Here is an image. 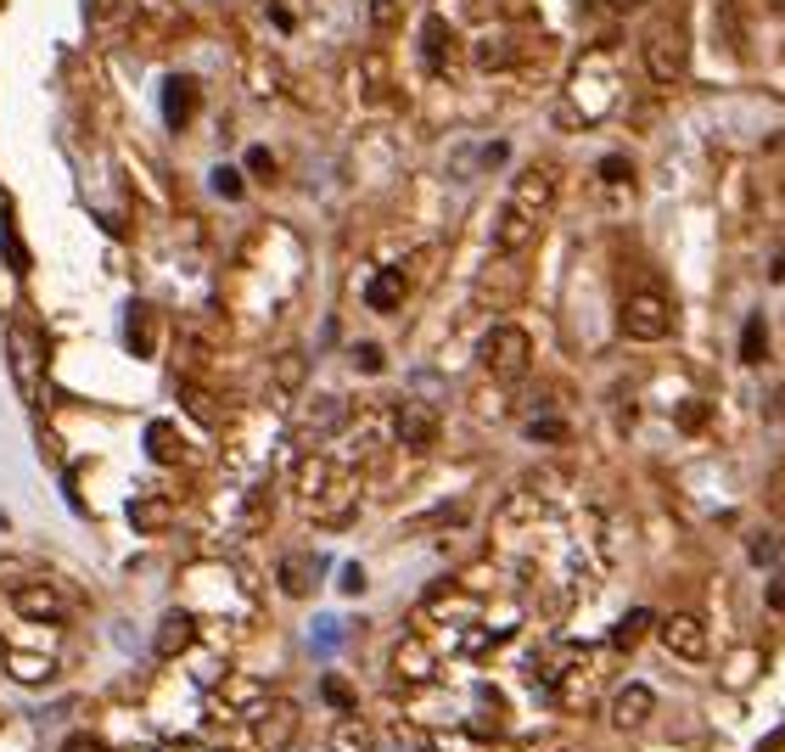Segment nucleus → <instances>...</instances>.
<instances>
[{"label":"nucleus","mask_w":785,"mask_h":752,"mask_svg":"<svg viewBox=\"0 0 785 752\" xmlns=\"http://www.w3.org/2000/svg\"><path fill=\"white\" fill-rule=\"evenodd\" d=\"M129 517H136V528L157 534V528H169V522H175V506L169 500H136V506H129Z\"/></svg>","instance_id":"nucleus-19"},{"label":"nucleus","mask_w":785,"mask_h":752,"mask_svg":"<svg viewBox=\"0 0 785 752\" xmlns=\"http://www.w3.org/2000/svg\"><path fill=\"white\" fill-rule=\"evenodd\" d=\"M741 359H746V366H758V359H763V315L746 320V332H741Z\"/></svg>","instance_id":"nucleus-23"},{"label":"nucleus","mask_w":785,"mask_h":752,"mask_svg":"<svg viewBox=\"0 0 785 752\" xmlns=\"http://www.w3.org/2000/svg\"><path fill=\"white\" fill-rule=\"evenodd\" d=\"M253 730H258V747H265V752H286L292 736H298V708L275 702V708H265V713L253 718Z\"/></svg>","instance_id":"nucleus-8"},{"label":"nucleus","mask_w":785,"mask_h":752,"mask_svg":"<svg viewBox=\"0 0 785 752\" xmlns=\"http://www.w3.org/2000/svg\"><path fill=\"white\" fill-rule=\"evenodd\" d=\"M7 354H12L17 387L35 399V394H40V371H46V343H40V332H35V326H12V332H7Z\"/></svg>","instance_id":"nucleus-6"},{"label":"nucleus","mask_w":785,"mask_h":752,"mask_svg":"<svg viewBox=\"0 0 785 752\" xmlns=\"http://www.w3.org/2000/svg\"><path fill=\"white\" fill-rule=\"evenodd\" d=\"M780 747H785V725H780L774 736H763V752H780Z\"/></svg>","instance_id":"nucleus-35"},{"label":"nucleus","mask_w":785,"mask_h":752,"mask_svg":"<svg viewBox=\"0 0 785 752\" xmlns=\"http://www.w3.org/2000/svg\"><path fill=\"white\" fill-rule=\"evenodd\" d=\"M528 438H539V444H544V438H550V444H562V438H567V421H555V416H533V421H528Z\"/></svg>","instance_id":"nucleus-26"},{"label":"nucleus","mask_w":785,"mask_h":752,"mask_svg":"<svg viewBox=\"0 0 785 752\" xmlns=\"http://www.w3.org/2000/svg\"><path fill=\"white\" fill-rule=\"evenodd\" d=\"M353 366L359 371H382V348H353Z\"/></svg>","instance_id":"nucleus-30"},{"label":"nucleus","mask_w":785,"mask_h":752,"mask_svg":"<svg viewBox=\"0 0 785 752\" xmlns=\"http://www.w3.org/2000/svg\"><path fill=\"white\" fill-rule=\"evenodd\" d=\"M7 668H12L23 685H35V679H46V674H51V663H46V658H35V651H12Z\"/></svg>","instance_id":"nucleus-22"},{"label":"nucleus","mask_w":785,"mask_h":752,"mask_svg":"<svg viewBox=\"0 0 785 752\" xmlns=\"http://www.w3.org/2000/svg\"><path fill=\"white\" fill-rule=\"evenodd\" d=\"M550 197H555V180L550 169H522L516 186H511V197L494 219V253H528L544 231V214H550Z\"/></svg>","instance_id":"nucleus-2"},{"label":"nucleus","mask_w":785,"mask_h":752,"mask_svg":"<svg viewBox=\"0 0 785 752\" xmlns=\"http://www.w3.org/2000/svg\"><path fill=\"white\" fill-rule=\"evenodd\" d=\"M163 113H169V124L191 118L196 113V85L191 79H169V90H163Z\"/></svg>","instance_id":"nucleus-18"},{"label":"nucleus","mask_w":785,"mask_h":752,"mask_svg":"<svg viewBox=\"0 0 785 752\" xmlns=\"http://www.w3.org/2000/svg\"><path fill=\"white\" fill-rule=\"evenodd\" d=\"M662 646H668V658L679 663H707V629H702V617L691 612H668L662 624H657Z\"/></svg>","instance_id":"nucleus-7"},{"label":"nucleus","mask_w":785,"mask_h":752,"mask_svg":"<svg viewBox=\"0 0 785 752\" xmlns=\"http://www.w3.org/2000/svg\"><path fill=\"white\" fill-rule=\"evenodd\" d=\"M780 556H785V539H780V534H758V539H751V562H758V568H774Z\"/></svg>","instance_id":"nucleus-24"},{"label":"nucleus","mask_w":785,"mask_h":752,"mask_svg":"<svg viewBox=\"0 0 785 752\" xmlns=\"http://www.w3.org/2000/svg\"><path fill=\"white\" fill-rule=\"evenodd\" d=\"M146 455H152L157 467H175V461H185V449H180V438H175L169 421H152V428H146Z\"/></svg>","instance_id":"nucleus-16"},{"label":"nucleus","mask_w":785,"mask_h":752,"mask_svg":"<svg viewBox=\"0 0 785 752\" xmlns=\"http://www.w3.org/2000/svg\"><path fill=\"white\" fill-rule=\"evenodd\" d=\"M191 635H196V624H191V612H169L157 624V640H152V651L157 658H180V651L191 646Z\"/></svg>","instance_id":"nucleus-14"},{"label":"nucleus","mask_w":785,"mask_h":752,"mask_svg":"<svg viewBox=\"0 0 785 752\" xmlns=\"http://www.w3.org/2000/svg\"><path fill=\"white\" fill-rule=\"evenodd\" d=\"M651 713H657V691H651V685H623V691L612 697V725L617 730H640Z\"/></svg>","instance_id":"nucleus-9"},{"label":"nucleus","mask_w":785,"mask_h":752,"mask_svg":"<svg viewBox=\"0 0 785 752\" xmlns=\"http://www.w3.org/2000/svg\"><path fill=\"white\" fill-rule=\"evenodd\" d=\"M640 56H645V74L657 79V85H679L684 79V62H691V51H684V35L673 23H657L645 35V46H640Z\"/></svg>","instance_id":"nucleus-5"},{"label":"nucleus","mask_w":785,"mask_h":752,"mask_svg":"<svg viewBox=\"0 0 785 752\" xmlns=\"http://www.w3.org/2000/svg\"><path fill=\"white\" fill-rule=\"evenodd\" d=\"M62 752H107V747L95 736H68V747H62Z\"/></svg>","instance_id":"nucleus-32"},{"label":"nucleus","mask_w":785,"mask_h":752,"mask_svg":"<svg viewBox=\"0 0 785 752\" xmlns=\"http://www.w3.org/2000/svg\"><path fill=\"white\" fill-rule=\"evenodd\" d=\"M651 624H657V617H651L645 607H634V612L623 617V624L612 629V651H634V646H640V640L651 635Z\"/></svg>","instance_id":"nucleus-17"},{"label":"nucleus","mask_w":785,"mask_h":752,"mask_svg":"<svg viewBox=\"0 0 785 752\" xmlns=\"http://www.w3.org/2000/svg\"><path fill=\"white\" fill-rule=\"evenodd\" d=\"M617 102H623V79H617V56L612 46H595L589 56H578V68L567 79V102H562V118L567 129H589V124H601Z\"/></svg>","instance_id":"nucleus-1"},{"label":"nucleus","mask_w":785,"mask_h":752,"mask_svg":"<svg viewBox=\"0 0 785 752\" xmlns=\"http://www.w3.org/2000/svg\"><path fill=\"white\" fill-rule=\"evenodd\" d=\"M392 674H399V679H415V685H427V679L438 674V663H433V651L421 646V640H404L399 651H392Z\"/></svg>","instance_id":"nucleus-13"},{"label":"nucleus","mask_w":785,"mask_h":752,"mask_svg":"<svg viewBox=\"0 0 785 752\" xmlns=\"http://www.w3.org/2000/svg\"><path fill=\"white\" fill-rule=\"evenodd\" d=\"M392 433H399L404 449H427V444L438 438V416H433L427 405H415V399H410L399 416H392Z\"/></svg>","instance_id":"nucleus-10"},{"label":"nucleus","mask_w":785,"mask_h":752,"mask_svg":"<svg viewBox=\"0 0 785 752\" xmlns=\"http://www.w3.org/2000/svg\"><path fill=\"white\" fill-rule=\"evenodd\" d=\"M769 607H774V612H785V578H774V584H769Z\"/></svg>","instance_id":"nucleus-34"},{"label":"nucleus","mask_w":785,"mask_h":752,"mask_svg":"<svg viewBox=\"0 0 785 752\" xmlns=\"http://www.w3.org/2000/svg\"><path fill=\"white\" fill-rule=\"evenodd\" d=\"M404 286H410V281H404V270H399V265H387V270H376V276L365 281V304H371V309H382V315H392V309L404 304Z\"/></svg>","instance_id":"nucleus-12"},{"label":"nucleus","mask_w":785,"mask_h":752,"mask_svg":"<svg viewBox=\"0 0 785 752\" xmlns=\"http://www.w3.org/2000/svg\"><path fill=\"white\" fill-rule=\"evenodd\" d=\"M673 332V304L662 298L657 286H640L623 298V337L634 343H662Z\"/></svg>","instance_id":"nucleus-4"},{"label":"nucleus","mask_w":785,"mask_h":752,"mask_svg":"<svg viewBox=\"0 0 785 752\" xmlns=\"http://www.w3.org/2000/svg\"><path fill=\"white\" fill-rule=\"evenodd\" d=\"M332 752H371V730L359 725V718H343V725L332 730V741H325Z\"/></svg>","instance_id":"nucleus-20"},{"label":"nucleus","mask_w":785,"mask_h":752,"mask_svg":"<svg viewBox=\"0 0 785 752\" xmlns=\"http://www.w3.org/2000/svg\"><path fill=\"white\" fill-rule=\"evenodd\" d=\"M511 56V46L500 40V35H488L482 46H477V68H494V62H505Z\"/></svg>","instance_id":"nucleus-27"},{"label":"nucleus","mask_w":785,"mask_h":752,"mask_svg":"<svg viewBox=\"0 0 785 752\" xmlns=\"http://www.w3.org/2000/svg\"><path fill=\"white\" fill-rule=\"evenodd\" d=\"M12 607L28 617V624H62V596L51 590V584H23V590L12 596Z\"/></svg>","instance_id":"nucleus-11"},{"label":"nucleus","mask_w":785,"mask_h":752,"mask_svg":"<svg viewBox=\"0 0 785 752\" xmlns=\"http://www.w3.org/2000/svg\"><path fill=\"white\" fill-rule=\"evenodd\" d=\"M601 180L623 186V180H629V163H623V157H606V163H601Z\"/></svg>","instance_id":"nucleus-29"},{"label":"nucleus","mask_w":785,"mask_h":752,"mask_svg":"<svg viewBox=\"0 0 785 752\" xmlns=\"http://www.w3.org/2000/svg\"><path fill=\"white\" fill-rule=\"evenodd\" d=\"M214 191L219 197H242V175L236 169H214Z\"/></svg>","instance_id":"nucleus-28"},{"label":"nucleus","mask_w":785,"mask_h":752,"mask_svg":"<svg viewBox=\"0 0 785 752\" xmlns=\"http://www.w3.org/2000/svg\"><path fill=\"white\" fill-rule=\"evenodd\" d=\"M528 366H533V343H528V332H522V326H511V320H500L494 332L482 337V371L494 377L500 387H511V382L528 377Z\"/></svg>","instance_id":"nucleus-3"},{"label":"nucleus","mask_w":785,"mask_h":752,"mask_svg":"<svg viewBox=\"0 0 785 752\" xmlns=\"http://www.w3.org/2000/svg\"><path fill=\"white\" fill-rule=\"evenodd\" d=\"M612 7H617V12H629V7H645V0H612Z\"/></svg>","instance_id":"nucleus-36"},{"label":"nucleus","mask_w":785,"mask_h":752,"mask_svg":"<svg viewBox=\"0 0 785 752\" xmlns=\"http://www.w3.org/2000/svg\"><path fill=\"white\" fill-rule=\"evenodd\" d=\"M309 562H304V556H286V562H281V590L286 596H309Z\"/></svg>","instance_id":"nucleus-21"},{"label":"nucleus","mask_w":785,"mask_h":752,"mask_svg":"<svg viewBox=\"0 0 785 752\" xmlns=\"http://www.w3.org/2000/svg\"><path fill=\"white\" fill-rule=\"evenodd\" d=\"M298 377H304V359H298V354L281 359V382H286V387H298Z\"/></svg>","instance_id":"nucleus-31"},{"label":"nucleus","mask_w":785,"mask_h":752,"mask_svg":"<svg viewBox=\"0 0 785 752\" xmlns=\"http://www.w3.org/2000/svg\"><path fill=\"white\" fill-rule=\"evenodd\" d=\"M371 17H376V23H392V17H399V7H392V0H376Z\"/></svg>","instance_id":"nucleus-33"},{"label":"nucleus","mask_w":785,"mask_h":752,"mask_svg":"<svg viewBox=\"0 0 785 752\" xmlns=\"http://www.w3.org/2000/svg\"><path fill=\"white\" fill-rule=\"evenodd\" d=\"M421 51H427V68H433V74H449V23H443V17L421 23Z\"/></svg>","instance_id":"nucleus-15"},{"label":"nucleus","mask_w":785,"mask_h":752,"mask_svg":"<svg viewBox=\"0 0 785 752\" xmlns=\"http://www.w3.org/2000/svg\"><path fill=\"white\" fill-rule=\"evenodd\" d=\"M320 691H325V702H332L337 713H353V691H348V679L325 674V679H320Z\"/></svg>","instance_id":"nucleus-25"}]
</instances>
